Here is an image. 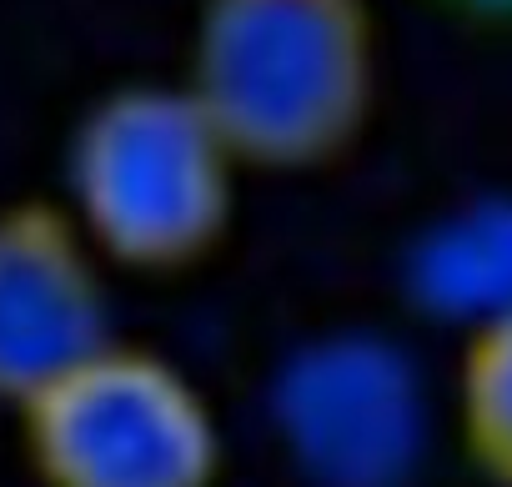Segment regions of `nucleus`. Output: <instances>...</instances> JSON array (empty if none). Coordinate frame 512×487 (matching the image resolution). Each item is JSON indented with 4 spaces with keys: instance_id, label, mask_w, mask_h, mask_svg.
Segmentation results:
<instances>
[{
    "instance_id": "1",
    "label": "nucleus",
    "mask_w": 512,
    "mask_h": 487,
    "mask_svg": "<svg viewBox=\"0 0 512 487\" xmlns=\"http://www.w3.org/2000/svg\"><path fill=\"white\" fill-rule=\"evenodd\" d=\"M241 166L312 171L357 146L377 106L367 0H201L181 81Z\"/></svg>"
},
{
    "instance_id": "2",
    "label": "nucleus",
    "mask_w": 512,
    "mask_h": 487,
    "mask_svg": "<svg viewBox=\"0 0 512 487\" xmlns=\"http://www.w3.org/2000/svg\"><path fill=\"white\" fill-rule=\"evenodd\" d=\"M241 161L186 86H116L71 131L66 211L131 272L196 267L231 226Z\"/></svg>"
},
{
    "instance_id": "3",
    "label": "nucleus",
    "mask_w": 512,
    "mask_h": 487,
    "mask_svg": "<svg viewBox=\"0 0 512 487\" xmlns=\"http://www.w3.org/2000/svg\"><path fill=\"white\" fill-rule=\"evenodd\" d=\"M16 412L41 487H211L221 472L206 392L151 347L111 337Z\"/></svg>"
},
{
    "instance_id": "4",
    "label": "nucleus",
    "mask_w": 512,
    "mask_h": 487,
    "mask_svg": "<svg viewBox=\"0 0 512 487\" xmlns=\"http://www.w3.org/2000/svg\"><path fill=\"white\" fill-rule=\"evenodd\" d=\"M277 432L317 487H407L427 437L422 377L372 332L322 337L277 377Z\"/></svg>"
},
{
    "instance_id": "5",
    "label": "nucleus",
    "mask_w": 512,
    "mask_h": 487,
    "mask_svg": "<svg viewBox=\"0 0 512 487\" xmlns=\"http://www.w3.org/2000/svg\"><path fill=\"white\" fill-rule=\"evenodd\" d=\"M101 267L66 201L0 206V402L26 407L111 342Z\"/></svg>"
},
{
    "instance_id": "6",
    "label": "nucleus",
    "mask_w": 512,
    "mask_h": 487,
    "mask_svg": "<svg viewBox=\"0 0 512 487\" xmlns=\"http://www.w3.org/2000/svg\"><path fill=\"white\" fill-rule=\"evenodd\" d=\"M412 297L462 332L512 312V201H477L437 221L412 252Z\"/></svg>"
},
{
    "instance_id": "7",
    "label": "nucleus",
    "mask_w": 512,
    "mask_h": 487,
    "mask_svg": "<svg viewBox=\"0 0 512 487\" xmlns=\"http://www.w3.org/2000/svg\"><path fill=\"white\" fill-rule=\"evenodd\" d=\"M452 417L467 462L492 487H512V312L467 332L452 382Z\"/></svg>"
},
{
    "instance_id": "8",
    "label": "nucleus",
    "mask_w": 512,
    "mask_h": 487,
    "mask_svg": "<svg viewBox=\"0 0 512 487\" xmlns=\"http://www.w3.org/2000/svg\"><path fill=\"white\" fill-rule=\"evenodd\" d=\"M447 16H462L472 26H512V0H432Z\"/></svg>"
}]
</instances>
